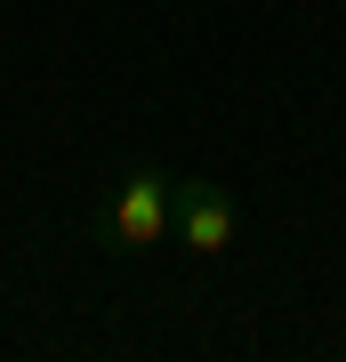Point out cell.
Returning <instances> with one entry per match:
<instances>
[{
    "label": "cell",
    "mask_w": 346,
    "mask_h": 362,
    "mask_svg": "<svg viewBox=\"0 0 346 362\" xmlns=\"http://www.w3.org/2000/svg\"><path fill=\"white\" fill-rule=\"evenodd\" d=\"M169 233H178V177L161 161H137L113 185V202L97 209V242L113 258H137V250H161Z\"/></svg>",
    "instance_id": "6da1fadb"
},
{
    "label": "cell",
    "mask_w": 346,
    "mask_h": 362,
    "mask_svg": "<svg viewBox=\"0 0 346 362\" xmlns=\"http://www.w3.org/2000/svg\"><path fill=\"white\" fill-rule=\"evenodd\" d=\"M233 233H242V209L218 177H178V242L193 258H226Z\"/></svg>",
    "instance_id": "7a4b0ae2"
}]
</instances>
